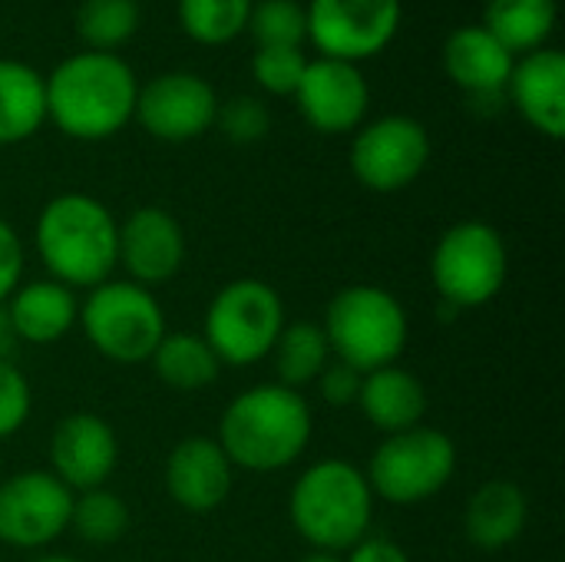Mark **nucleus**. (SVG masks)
Here are the masks:
<instances>
[{
    "instance_id": "38",
    "label": "nucleus",
    "mask_w": 565,
    "mask_h": 562,
    "mask_svg": "<svg viewBox=\"0 0 565 562\" xmlns=\"http://www.w3.org/2000/svg\"><path fill=\"white\" fill-rule=\"evenodd\" d=\"M298 562H344L341 556H334V553H311V556H305V560Z\"/></svg>"
},
{
    "instance_id": "26",
    "label": "nucleus",
    "mask_w": 565,
    "mask_h": 562,
    "mask_svg": "<svg viewBox=\"0 0 565 562\" xmlns=\"http://www.w3.org/2000/svg\"><path fill=\"white\" fill-rule=\"evenodd\" d=\"M268 358L275 361L278 384H285L291 391H301V388L315 384L318 374L334 361L331 344L324 338V328L318 321H291V325H285Z\"/></svg>"
},
{
    "instance_id": "1",
    "label": "nucleus",
    "mask_w": 565,
    "mask_h": 562,
    "mask_svg": "<svg viewBox=\"0 0 565 562\" xmlns=\"http://www.w3.org/2000/svg\"><path fill=\"white\" fill-rule=\"evenodd\" d=\"M43 83L46 119L70 139H109L136 116L139 79L119 53L79 50L60 60Z\"/></svg>"
},
{
    "instance_id": "13",
    "label": "nucleus",
    "mask_w": 565,
    "mask_h": 562,
    "mask_svg": "<svg viewBox=\"0 0 565 562\" xmlns=\"http://www.w3.org/2000/svg\"><path fill=\"white\" fill-rule=\"evenodd\" d=\"M218 116V93L209 79L172 70L139 86L136 123L162 142H189L205 136Z\"/></svg>"
},
{
    "instance_id": "36",
    "label": "nucleus",
    "mask_w": 565,
    "mask_h": 562,
    "mask_svg": "<svg viewBox=\"0 0 565 562\" xmlns=\"http://www.w3.org/2000/svg\"><path fill=\"white\" fill-rule=\"evenodd\" d=\"M344 562H411V556H407V550L401 543H394L387 537H371L367 533L361 543H354L348 550Z\"/></svg>"
},
{
    "instance_id": "22",
    "label": "nucleus",
    "mask_w": 565,
    "mask_h": 562,
    "mask_svg": "<svg viewBox=\"0 0 565 562\" xmlns=\"http://www.w3.org/2000/svg\"><path fill=\"white\" fill-rule=\"evenodd\" d=\"M526 520H530L526 494L503 477L480 484L463 510L467 540L480 550H503L516 543L526 530Z\"/></svg>"
},
{
    "instance_id": "7",
    "label": "nucleus",
    "mask_w": 565,
    "mask_h": 562,
    "mask_svg": "<svg viewBox=\"0 0 565 562\" xmlns=\"http://www.w3.org/2000/svg\"><path fill=\"white\" fill-rule=\"evenodd\" d=\"M457 474V444L437 427H411L387 434L367 460V487L374 500L391 507H417L437 497Z\"/></svg>"
},
{
    "instance_id": "28",
    "label": "nucleus",
    "mask_w": 565,
    "mask_h": 562,
    "mask_svg": "<svg viewBox=\"0 0 565 562\" xmlns=\"http://www.w3.org/2000/svg\"><path fill=\"white\" fill-rule=\"evenodd\" d=\"M255 0H179V23L185 36L202 46H225L248 30Z\"/></svg>"
},
{
    "instance_id": "35",
    "label": "nucleus",
    "mask_w": 565,
    "mask_h": 562,
    "mask_svg": "<svg viewBox=\"0 0 565 562\" xmlns=\"http://www.w3.org/2000/svg\"><path fill=\"white\" fill-rule=\"evenodd\" d=\"M23 278V242L7 219H0V305L17 291Z\"/></svg>"
},
{
    "instance_id": "2",
    "label": "nucleus",
    "mask_w": 565,
    "mask_h": 562,
    "mask_svg": "<svg viewBox=\"0 0 565 562\" xmlns=\"http://www.w3.org/2000/svg\"><path fill=\"white\" fill-rule=\"evenodd\" d=\"M311 407L301 391L278 381L235 394L218 421V447L232 467L275 474L291 467L311 444Z\"/></svg>"
},
{
    "instance_id": "9",
    "label": "nucleus",
    "mask_w": 565,
    "mask_h": 562,
    "mask_svg": "<svg viewBox=\"0 0 565 562\" xmlns=\"http://www.w3.org/2000/svg\"><path fill=\"white\" fill-rule=\"evenodd\" d=\"M507 275H510L507 242L493 225L480 219H463L450 225L430 255L434 288L440 291L444 305L454 311L490 305L503 291Z\"/></svg>"
},
{
    "instance_id": "27",
    "label": "nucleus",
    "mask_w": 565,
    "mask_h": 562,
    "mask_svg": "<svg viewBox=\"0 0 565 562\" xmlns=\"http://www.w3.org/2000/svg\"><path fill=\"white\" fill-rule=\"evenodd\" d=\"M139 30L136 0H83L76 7V33L86 50L119 53Z\"/></svg>"
},
{
    "instance_id": "34",
    "label": "nucleus",
    "mask_w": 565,
    "mask_h": 562,
    "mask_svg": "<svg viewBox=\"0 0 565 562\" xmlns=\"http://www.w3.org/2000/svg\"><path fill=\"white\" fill-rule=\"evenodd\" d=\"M361 378L354 368L341 364V361H331L321 374H318V391H321V401L328 407H351L358 404V394H361Z\"/></svg>"
},
{
    "instance_id": "21",
    "label": "nucleus",
    "mask_w": 565,
    "mask_h": 562,
    "mask_svg": "<svg viewBox=\"0 0 565 562\" xmlns=\"http://www.w3.org/2000/svg\"><path fill=\"white\" fill-rule=\"evenodd\" d=\"M358 407H361L364 421L374 431H381L384 437L401 434V431H411L424 421L427 388L414 371L387 364V368H377V371L361 378Z\"/></svg>"
},
{
    "instance_id": "6",
    "label": "nucleus",
    "mask_w": 565,
    "mask_h": 562,
    "mask_svg": "<svg viewBox=\"0 0 565 562\" xmlns=\"http://www.w3.org/2000/svg\"><path fill=\"white\" fill-rule=\"evenodd\" d=\"M76 325L83 328L86 341L116 364L149 361L169 331L156 295L129 278H109L89 288Z\"/></svg>"
},
{
    "instance_id": "19",
    "label": "nucleus",
    "mask_w": 565,
    "mask_h": 562,
    "mask_svg": "<svg viewBox=\"0 0 565 562\" xmlns=\"http://www.w3.org/2000/svg\"><path fill=\"white\" fill-rule=\"evenodd\" d=\"M516 56L483 26L467 23L457 26L444 40V70L447 76L470 96H500L510 83Z\"/></svg>"
},
{
    "instance_id": "37",
    "label": "nucleus",
    "mask_w": 565,
    "mask_h": 562,
    "mask_svg": "<svg viewBox=\"0 0 565 562\" xmlns=\"http://www.w3.org/2000/svg\"><path fill=\"white\" fill-rule=\"evenodd\" d=\"M17 335H13V325H10V315H7V305H0V361H10L13 351H17Z\"/></svg>"
},
{
    "instance_id": "14",
    "label": "nucleus",
    "mask_w": 565,
    "mask_h": 562,
    "mask_svg": "<svg viewBox=\"0 0 565 562\" xmlns=\"http://www.w3.org/2000/svg\"><path fill=\"white\" fill-rule=\"evenodd\" d=\"M295 103L305 123L324 136L354 132L371 106V86L354 63L344 60H308L305 76L295 89Z\"/></svg>"
},
{
    "instance_id": "15",
    "label": "nucleus",
    "mask_w": 565,
    "mask_h": 562,
    "mask_svg": "<svg viewBox=\"0 0 565 562\" xmlns=\"http://www.w3.org/2000/svg\"><path fill=\"white\" fill-rule=\"evenodd\" d=\"M119 464V441L109 421L89 411L66 414L50 434V474L73 494L106 487Z\"/></svg>"
},
{
    "instance_id": "11",
    "label": "nucleus",
    "mask_w": 565,
    "mask_h": 562,
    "mask_svg": "<svg viewBox=\"0 0 565 562\" xmlns=\"http://www.w3.org/2000/svg\"><path fill=\"white\" fill-rule=\"evenodd\" d=\"M308 40L318 56L361 63L391 46L401 30V0H308Z\"/></svg>"
},
{
    "instance_id": "30",
    "label": "nucleus",
    "mask_w": 565,
    "mask_h": 562,
    "mask_svg": "<svg viewBox=\"0 0 565 562\" xmlns=\"http://www.w3.org/2000/svg\"><path fill=\"white\" fill-rule=\"evenodd\" d=\"M248 30L258 46H301L308 40V17L301 0H255Z\"/></svg>"
},
{
    "instance_id": "31",
    "label": "nucleus",
    "mask_w": 565,
    "mask_h": 562,
    "mask_svg": "<svg viewBox=\"0 0 565 562\" xmlns=\"http://www.w3.org/2000/svg\"><path fill=\"white\" fill-rule=\"evenodd\" d=\"M308 56L301 46H255L252 76L271 96H295L305 76Z\"/></svg>"
},
{
    "instance_id": "4",
    "label": "nucleus",
    "mask_w": 565,
    "mask_h": 562,
    "mask_svg": "<svg viewBox=\"0 0 565 562\" xmlns=\"http://www.w3.org/2000/svg\"><path fill=\"white\" fill-rule=\"evenodd\" d=\"M288 520L315 553H348L371 533L374 494L361 467L328 457L301 470L288 494Z\"/></svg>"
},
{
    "instance_id": "24",
    "label": "nucleus",
    "mask_w": 565,
    "mask_h": 562,
    "mask_svg": "<svg viewBox=\"0 0 565 562\" xmlns=\"http://www.w3.org/2000/svg\"><path fill=\"white\" fill-rule=\"evenodd\" d=\"M556 0H487L483 26L513 56H526L550 43L556 30Z\"/></svg>"
},
{
    "instance_id": "39",
    "label": "nucleus",
    "mask_w": 565,
    "mask_h": 562,
    "mask_svg": "<svg viewBox=\"0 0 565 562\" xmlns=\"http://www.w3.org/2000/svg\"><path fill=\"white\" fill-rule=\"evenodd\" d=\"M30 562H83V560H73V556H60V553H50V556H36V560Z\"/></svg>"
},
{
    "instance_id": "23",
    "label": "nucleus",
    "mask_w": 565,
    "mask_h": 562,
    "mask_svg": "<svg viewBox=\"0 0 565 562\" xmlns=\"http://www.w3.org/2000/svg\"><path fill=\"white\" fill-rule=\"evenodd\" d=\"M46 123V83L23 63L0 56V146L23 142L36 136Z\"/></svg>"
},
{
    "instance_id": "3",
    "label": "nucleus",
    "mask_w": 565,
    "mask_h": 562,
    "mask_svg": "<svg viewBox=\"0 0 565 562\" xmlns=\"http://www.w3.org/2000/svg\"><path fill=\"white\" fill-rule=\"evenodd\" d=\"M36 255L53 282L66 288H96L113 278L119 262V222L86 192L53 195L36 215Z\"/></svg>"
},
{
    "instance_id": "8",
    "label": "nucleus",
    "mask_w": 565,
    "mask_h": 562,
    "mask_svg": "<svg viewBox=\"0 0 565 562\" xmlns=\"http://www.w3.org/2000/svg\"><path fill=\"white\" fill-rule=\"evenodd\" d=\"M285 325V301L268 282L235 278L212 295L202 338L215 351L218 364L248 368L271 354Z\"/></svg>"
},
{
    "instance_id": "25",
    "label": "nucleus",
    "mask_w": 565,
    "mask_h": 562,
    "mask_svg": "<svg viewBox=\"0 0 565 562\" xmlns=\"http://www.w3.org/2000/svg\"><path fill=\"white\" fill-rule=\"evenodd\" d=\"M149 361L156 378L175 391H202L222 371L209 341L192 331H166V338L159 341Z\"/></svg>"
},
{
    "instance_id": "12",
    "label": "nucleus",
    "mask_w": 565,
    "mask_h": 562,
    "mask_svg": "<svg viewBox=\"0 0 565 562\" xmlns=\"http://www.w3.org/2000/svg\"><path fill=\"white\" fill-rule=\"evenodd\" d=\"M73 490L50 470H20L0 484V543L40 550L70 530Z\"/></svg>"
},
{
    "instance_id": "16",
    "label": "nucleus",
    "mask_w": 565,
    "mask_h": 562,
    "mask_svg": "<svg viewBox=\"0 0 565 562\" xmlns=\"http://www.w3.org/2000/svg\"><path fill=\"white\" fill-rule=\"evenodd\" d=\"M185 262V232L169 209L142 205L119 222V262L126 278L152 288L179 275Z\"/></svg>"
},
{
    "instance_id": "33",
    "label": "nucleus",
    "mask_w": 565,
    "mask_h": 562,
    "mask_svg": "<svg viewBox=\"0 0 565 562\" xmlns=\"http://www.w3.org/2000/svg\"><path fill=\"white\" fill-rule=\"evenodd\" d=\"M33 407V391L13 361H0V441L13 437Z\"/></svg>"
},
{
    "instance_id": "18",
    "label": "nucleus",
    "mask_w": 565,
    "mask_h": 562,
    "mask_svg": "<svg viewBox=\"0 0 565 562\" xmlns=\"http://www.w3.org/2000/svg\"><path fill=\"white\" fill-rule=\"evenodd\" d=\"M510 99L520 116L543 136H565V56L556 46L533 50L513 63L510 73Z\"/></svg>"
},
{
    "instance_id": "20",
    "label": "nucleus",
    "mask_w": 565,
    "mask_h": 562,
    "mask_svg": "<svg viewBox=\"0 0 565 562\" xmlns=\"http://www.w3.org/2000/svg\"><path fill=\"white\" fill-rule=\"evenodd\" d=\"M3 305H7L17 341H26V344H56L79 321L76 291L53 278L17 285V291Z\"/></svg>"
},
{
    "instance_id": "10",
    "label": "nucleus",
    "mask_w": 565,
    "mask_h": 562,
    "mask_svg": "<svg viewBox=\"0 0 565 562\" xmlns=\"http://www.w3.org/2000/svg\"><path fill=\"white\" fill-rule=\"evenodd\" d=\"M430 162V132L420 119L391 113L361 123L351 146V172L371 192H401Z\"/></svg>"
},
{
    "instance_id": "17",
    "label": "nucleus",
    "mask_w": 565,
    "mask_h": 562,
    "mask_svg": "<svg viewBox=\"0 0 565 562\" xmlns=\"http://www.w3.org/2000/svg\"><path fill=\"white\" fill-rule=\"evenodd\" d=\"M232 460L215 437H185L166 460V490L185 513H215L232 494Z\"/></svg>"
},
{
    "instance_id": "32",
    "label": "nucleus",
    "mask_w": 565,
    "mask_h": 562,
    "mask_svg": "<svg viewBox=\"0 0 565 562\" xmlns=\"http://www.w3.org/2000/svg\"><path fill=\"white\" fill-rule=\"evenodd\" d=\"M215 126H222V132L238 142V146H248V142H258L268 136L271 129V116H268V106L258 99V96H232L225 103H218V116H215Z\"/></svg>"
},
{
    "instance_id": "5",
    "label": "nucleus",
    "mask_w": 565,
    "mask_h": 562,
    "mask_svg": "<svg viewBox=\"0 0 565 562\" xmlns=\"http://www.w3.org/2000/svg\"><path fill=\"white\" fill-rule=\"evenodd\" d=\"M324 338L334 361L371 374L394 364L411 338V318L401 298L381 285H348L324 311Z\"/></svg>"
},
{
    "instance_id": "29",
    "label": "nucleus",
    "mask_w": 565,
    "mask_h": 562,
    "mask_svg": "<svg viewBox=\"0 0 565 562\" xmlns=\"http://www.w3.org/2000/svg\"><path fill=\"white\" fill-rule=\"evenodd\" d=\"M70 530L89 543V547H109L119 543L129 530V507L122 497H116L106 487L73 494V510H70Z\"/></svg>"
}]
</instances>
